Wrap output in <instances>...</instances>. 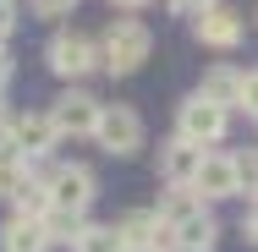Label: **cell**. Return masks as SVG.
<instances>
[{
  "mask_svg": "<svg viewBox=\"0 0 258 252\" xmlns=\"http://www.w3.org/2000/svg\"><path fill=\"white\" fill-rule=\"evenodd\" d=\"M6 121H11V110H6V94H0V132H6Z\"/></svg>",
  "mask_w": 258,
  "mask_h": 252,
  "instance_id": "cb8c5ba5",
  "label": "cell"
},
{
  "mask_svg": "<svg viewBox=\"0 0 258 252\" xmlns=\"http://www.w3.org/2000/svg\"><path fill=\"white\" fill-rule=\"evenodd\" d=\"M204 6H220V0H176V11H204Z\"/></svg>",
  "mask_w": 258,
  "mask_h": 252,
  "instance_id": "7402d4cb",
  "label": "cell"
},
{
  "mask_svg": "<svg viewBox=\"0 0 258 252\" xmlns=\"http://www.w3.org/2000/svg\"><path fill=\"white\" fill-rule=\"evenodd\" d=\"M225 132H231V110L198 99V94L176 104V137H181V143H192V148L209 153L214 143H225Z\"/></svg>",
  "mask_w": 258,
  "mask_h": 252,
  "instance_id": "277c9868",
  "label": "cell"
},
{
  "mask_svg": "<svg viewBox=\"0 0 258 252\" xmlns=\"http://www.w3.org/2000/svg\"><path fill=\"white\" fill-rule=\"evenodd\" d=\"M66 247L72 252H126L121 236H115V225H99V219H83V230H77Z\"/></svg>",
  "mask_w": 258,
  "mask_h": 252,
  "instance_id": "9a60e30c",
  "label": "cell"
},
{
  "mask_svg": "<svg viewBox=\"0 0 258 252\" xmlns=\"http://www.w3.org/2000/svg\"><path fill=\"white\" fill-rule=\"evenodd\" d=\"M83 219H88V214H72V208H50V203L39 208V225H44L50 247H66V241H72V236L83 230Z\"/></svg>",
  "mask_w": 258,
  "mask_h": 252,
  "instance_id": "2e32d148",
  "label": "cell"
},
{
  "mask_svg": "<svg viewBox=\"0 0 258 252\" xmlns=\"http://www.w3.org/2000/svg\"><path fill=\"white\" fill-rule=\"evenodd\" d=\"M110 6H121V11H143L149 0H110Z\"/></svg>",
  "mask_w": 258,
  "mask_h": 252,
  "instance_id": "603a6c76",
  "label": "cell"
},
{
  "mask_svg": "<svg viewBox=\"0 0 258 252\" xmlns=\"http://www.w3.org/2000/svg\"><path fill=\"white\" fill-rule=\"evenodd\" d=\"M33 176H39V170H33L22 153H0V198L6 203H11V192H17L22 181H33Z\"/></svg>",
  "mask_w": 258,
  "mask_h": 252,
  "instance_id": "e0dca14e",
  "label": "cell"
},
{
  "mask_svg": "<svg viewBox=\"0 0 258 252\" xmlns=\"http://www.w3.org/2000/svg\"><path fill=\"white\" fill-rule=\"evenodd\" d=\"M253 94H258V82H253V71H242V66H209L204 82H198V99L220 104V110H242V115L258 110Z\"/></svg>",
  "mask_w": 258,
  "mask_h": 252,
  "instance_id": "52a82bcc",
  "label": "cell"
},
{
  "mask_svg": "<svg viewBox=\"0 0 258 252\" xmlns=\"http://www.w3.org/2000/svg\"><path fill=\"white\" fill-rule=\"evenodd\" d=\"M154 219L165 225L170 247H214V236H220L214 203H204L198 192H187V187H165V198H159Z\"/></svg>",
  "mask_w": 258,
  "mask_h": 252,
  "instance_id": "6da1fadb",
  "label": "cell"
},
{
  "mask_svg": "<svg viewBox=\"0 0 258 252\" xmlns=\"http://www.w3.org/2000/svg\"><path fill=\"white\" fill-rule=\"evenodd\" d=\"M149 55H154V33H149V22H138V17H115V22L104 28V39L94 44V60H99V71H110V77L143 71Z\"/></svg>",
  "mask_w": 258,
  "mask_h": 252,
  "instance_id": "7a4b0ae2",
  "label": "cell"
},
{
  "mask_svg": "<svg viewBox=\"0 0 258 252\" xmlns=\"http://www.w3.org/2000/svg\"><path fill=\"white\" fill-rule=\"evenodd\" d=\"M11 77H17V66H11V55L0 50V94H6V88H11Z\"/></svg>",
  "mask_w": 258,
  "mask_h": 252,
  "instance_id": "ffe728a7",
  "label": "cell"
},
{
  "mask_svg": "<svg viewBox=\"0 0 258 252\" xmlns=\"http://www.w3.org/2000/svg\"><path fill=\"white\" fill-rule=\"evenodd\" d=\"M28 6H33V17L60 22V17H72V6H77V0H28Z\"/></svg>",
  "mask_w": 258,
  "mask_h": 252,
  "instance_id": "ac0fdd59",
  "label": "cell"
},
{
  "mask_svg": "<svg viewBox=\"0 0 258 252\" xmlns=\"http://www.w3.org/2000/svg\"><path fill=\"white\" fill-rule=\"evenodd\" d=\"M11 33H17V11H11V0H0V50L11 44Z\"/></svg>",
  "mask_w": 258,
  "mask_h": 252,
  "instance_id": "d6986e66",
  "label": "cell"
},
{
  "mask_svg": "<svg viewBox=\"0 0 258 252\" xmlns=\"http://www.w3.org/2000/svg\"><path fill=\"white\" fill-rule=\"evenodd\" d=\"M39 187H44V203H50V208H72V214H88L94 198H99V176H94L88 164H77V159L50 164V170L39 176Z\"/></svg>",
  "mask_w": 258,
  "mask_h": 252,
  "instance_id": "3957f363",
  "label": "cell"
},
{
  "mask_svg": "<svg viewBox=\"0 0 258 252\" xmlns=\"http://www.w3.org/2000/svg\"><path fill=\"white\" fill-rule=\"evenodd\" d=\"M187 192H198L204 203L242 198V176H236V159H231V153H204V159H198V176H192V187H187Z\"/></svg>",
  "mask_w": 258,
  "mask_h": 252,
  "instance_id": "30bf717a",
  "label": "cell"
},
{
  "mask_svg": "<svg viewBox=\"0 0 258 252\" xmlns=\"http://www.w3.org/2000/svg\"><path fill=\"white\" fill-rule=\"evenodd\" d=\"M55 126V137H94V121H99V99L88 88H66L60 99L44 110Z\"/></svg>",
  "mask_w": 258,
  "mask_h": 252,
  "instance_id": "ba28073f",
  "label": "cell"
},
{
  "mask_svg": "<svg viewBox=\"0 0 258 252\" xmlns=\"http://www.w3.org/2000/svg\"><path fill=\"white\" fill-rule=\"evenodd\" d=\"M126 252H159V247H126Z\"/></svg>",
  "mask_w": 258,
  "mask_h": 252,
  "instance_id": "484cf974",
  "label": "cell"
},
{
  "mask_svg": "<svg viewBox=\"0 0 258 252\" xmlns=\"http://www.w3.org/2000/svg\"><path fill=\"white\" fill-rule=\"evenodd\" d=\"M192 39L209 50H236L247 39V17L231 6H204V11H192Z\"/></svg>",
  "mask_w": 258,
  "mask_h": 252,
  "instance_id": "9c48e42d",
  "label": "cell"
},
{
  "mask_svg": "<svg viewBox=\"0 0 258 252\" xmlns=\"http://www.w3.org/2000/svg\"><path fill=\"white\" fill-rule=\"evenodd\" d=\"M115 236H121V247H170V236H165V225L154 219V208H132V214H121L115 219Z\"/></svg>",
  "mask_w": 258,
  "mask_h": 252,
  "instance_id": "7c38bea8",
  "label": "cell"
},
{
  "mask_svg": "<svg viewBox=\"0 0 258 252\" xmlns=\"http://www.w3.org/2000/svg\"><path fill=\"white\" fill-rule=\"evenodd\" d=\"M44 66H50L66 88H77V82L99 66V60H94V39H88V33H77V28H55L50 44H44Z\"/></svg>",
  "mask_w": 258,
  "mask_h": 252,
  "instance_id": "5b68a950",
  "label": "cell"
},
{
  "mask_svg": "<svg viewBox=\"0 0 258 252\" xmlns=\"http://www.w3.org/2000/svg\"><path fill=\"white\" fill-rule=\"evenodd\" d=\"M6 137H11V148L22 153L28 164H33V159H44V153L60 143L44 110H22V115H11V121H6Z\"/></svg>",
  "mask_w": 258,
  "mask_h": 252,
  "instance_id": "8fae6325",
  "label": "cell"
},
{
  "mask_svg": "<svg viewBox=\"0 0 258 252\" xmlns=\"http://www.w3.org/2000/svg\"><path fill=\"white\" fill-rule=\"evenodd\" d=\"M94 143L110 159H132L143 148V115L132 104H99V121H94Z\"/></svg>",
  "mask_w": 258,
  "mask_h": 252,
  "instance_id": "8992f818",
  "label": "cell"
},
{
  "mask_svg": "<svg viewBox=\"0 0 258 252\" xmlns=\"http://www.w3.org/2000/svg\"><path fill=\"white\" fill-rule=\"evenodd\" d=\"M236 230H242L247 241H253V236H258V214H253V203H247V214H242V225H236Z\"/></svg>",
  "mask_w": 258,
  "mask_h": 252,
  "instance_id": "44dd1931",
  "label": "cell"
},
{
  "mask_svg": "<svg viewBox=\"0 0 258 252\" xmlns=\"http://www.w3.org/2000/svg\"><path fill=\"white\" fill-rule=\"evenodd\" d=\"M0 252H50V236L33 214H11L0 225Z\"/></svg>",
  "mask_w": 258,
  "mask_h": 252,
  "instance_id": "5bb4252c",
  "label": "cell"
},
{
  "mask_svg": "<svg viewBox=\"0 0 258 252\" xmlns=\"http://www.w3.org/2000/svg\"><path fill=\"white\" fill-rule=\"evenodd\" d=\"M198 159H204V148H192V143H181V137L159 143V176H165V187H192Z\"/></svg>",
  "mask_w": 258,
  "mask_h": 252,
  "instance_id": "4fadbf2b",
  "label": "cell"
},
{
  "mask_svg": "<svg viewBox=\"0 0 258 252\" xmlns=\"http://www.w3.org/2000/svg\"><path fill=\"white\" fill-rule=\"evenodd\" d=\"M165 252H214V247H165Z\"/></svg>",
  "mask_w": 258,
  "mask_h": 252,
  "instance_id": "d4e9b609",
  "label": "cell"
}]
</instances>
